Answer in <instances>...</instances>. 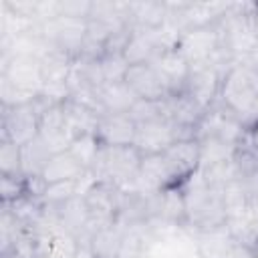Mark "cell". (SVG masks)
<instances>
[{
	"mask_svg": "<svg viewBox=\"0 0 258 258\" xmlns=\"http://www.w3.org/2000/svg\"><path fill=\"white\" fill-rule=\"evenodd\" d=\"M167 187H169V175H167V167H165L161 153L141 157L135 189L143 196H153V194H159L161 189H167Z\"/></svg>",
	"mask_w": 258,
	"mask_h": 258,
	"instance_id": "obj_21",
	"label": "cell"
},
{
	"mask_svg": "<svg viewBox=\"0 0 258 258\" xmlns=\"http://www.w3.org/2000/svg\"><path fill=\"white\" fill-rule=\"evenodd\" d=\"M38 121H40V115L34 103H24L16 107L2 105L0 141H12L20 147L26 145L34 137H38Z\"/></svg>",
	"mask_w": 258,
	"mask_h": 258,
	"instance_id": "obj_9",
	"label": "cell"
},
{
	"mask_svg": "<svg viewBox=\"0 0 258 258\" xmlns=\"http://www.w3.org/2000/svg\"><path fill=\"white\" fill-rule=\"evenodd\" d=\"M135 125L137 123H145V121H155V119H163V107H161V101H143L139 99L131 111L127 113Z\"/></svg>",
	"mask_w": 258,
	"mask_h": 258,
	"instance_id": "obj_34",
	"label": "cell"
},
{
	"mask_svg": "<svg viewBox=\"0 0 258 258\" xmlns=\"http://www.w3.org/2000/svg\"><path fill=\"white\" fill-rule=\"evenodd\" d=\"M252 12V22H254V30H256V38H258V4H252L250 8Z\"/></svg>",
	"mask_w": 258,
	"mask_h": 258,
	"instance_id": "obj_39",
	"label": "cell"
},
{
	"mask_svg": "<svg viewBox=\"0 0 258 258\" xmlns=\"http://www.w3.org/2000/svg\"><path fill=\"white\" fill-rule=\"evenodd\" d=\"M54 153L50 151V147L40 139L34 137L32 141H28L26 145L20 147V167H22V175L24 177H34V175H42L44 167L48 165L50 157Z\"/></svg>",
	"mask_w": 258,
	"mask_h": 258,
	"instance_id": "obj_25",
	"label": "cell"
},
{
	"mask_svg": "<svg viewBox=\"0 0 258 258\" xmlns=\"http://www.w3.org/2000/svg\"><path fill=\"white\" fill-rule=\"evenodd\" d=\"M54 210H56V216L62 228L69 234H73L79 244H91V238H93L91 228H89L91 218H89V210H87L83 196H73L60 206H56Z\"/></svg>",
	"mask_w": 258,
	"mask_h": 258,
	"instance_id": "obj_19",
	"label": "cell"
},
{
	"mask_svg": "<svg viewBox=\"0 0 258 258\" xmlns=\"http://www.w3.org/2000/svg\"><path fill=\"white\" fill-rule=\"evenodd\" d=\"M69 151L87 171H91L95 157H97V151H99V141H97L95 133H87V135L73 139V143L69 145Z\"/></svg>",
	"mask_w": 258,
	"mask_h": 258,
	"instance_id": "obj_29",
	"label": "cell"
},
{
	"mask_svg": "<svg viewBox=\"0 0 258 258\" xmlns=\"http://www.w3.org/2000/svg\"><path fill=\"white\" fill-rule=\"evenodd\" d=\"M224 71L220 69V62H206V64H194L189 67V77L185 81L183 93L194 97L206 111H210L220 97Z\"/></svg>",
	"mask_w": 258,
	"mask_h": 258,
	"instance_id": "obj_11",
	"label": "cell"
},
{
	"mask_svg": "<svg viewBox=\"0 0 258 258\" xmlns=\"http://www.w3.org/2000/svg\"><path fill=\"white\" fill-rule=\"evenodd\" d=\"M0 175H22L20 145L12 141H0Z\"/></svg>",
	"mask_w": 258,
	"mask_h": 258,
	"instance_id": "obj_31",
	"label": "cell"
},
{
	"mask_svg": "<svg viewBox=\"0 0 258 258\" xmlns=\"http://www.w3.org/2000/svg\"><path fill=\"white\" fill-rule=\"evenodd\" d=\"M85 204L89 210V228L95 236L101 228L113 226L119 220V202H121V189H117L111 183L95 181L85 191Z\"/></svg>",
	"mask_w": 258,
	"mask_h": 258,
	"instance_id": "obj_7",
	"label": "cell"
},
{
	"mask_svg": "<svg viewBox=\"0 0 258 258\" xmlns=\"http://www.w3.org/2000/svg\"><path fill=\"white\" fill-rule=\"evenodd\" d=\"M40 56L16 54L2 71V105L16 107L32 103L42 93Z\"/></svg>",
	"mask_w": 258,
	"mask_h": 258,
	"instance_id": "obj_3",
	"label": "cell"
},
{
	"mask_svg": "<svg viewBox=\"0 0 258 258\" xmlns=\"http://www.w3.org/2000/svg\"><path fill=\"white\" fill-rule=\"evenodd\" d=\"M163 222L169 226H187L183 187H167L149 196V224Z\"/></svg>",
	"mask_w": 258,
	"mask_h": 258,
	"instance_id": "obj_14",
	"label": "cell"
},
{
	"mask_svg": "<svg viewBox=\"0 0 258 258\" xmlns=\"http://www.w3.org/2000/svg\"><path fill=\"white\" fill-rule=\"evenodd\" d=\"M141 165V153L133 145H99L91 173L117 189H133Z\"/></svg>",
	"mask_w": 258,
	"mask_h": 258,
	"instance_id": "obj_4",
	"label": "cell"
},
{
	"mask_svg": "<svg viewBox=\"0 0 258 258\" xmlns=\"http://www.w3.org/2000/svg\"><path fill=\"white\" fill-rule=\"evenodd\" d=\"M97 99L103 113H129L131 107L139 101L125 81L103 83L97 89Z\"/></svg>",
	"mask_w": 258,
	"mask_h": 258,
	"instance_id": "obj_22",
	"label": "cell"
},
{
	"mask_svg": "<svg viewBox=\"0 0 258 258\" xmlns=\"http://www.w3.org/2000/svg\"><path fill=\"white\" fill-rule=\"evenodd\" d=\"M73 258H95V254L91 250V244H79V248H77Z\"/></svg>",
	"mask_w": 258,
	"mask_h": 258,
	"instance_id": "obj_38",
	"label": "cell"
},
{
	"mask_svg": "<svg viewBox=\"0 0 258 258\" xmlns=\"http://www.w3.org/2000/svg\"><path fill=\"white\" fill-rule=\"evenodd\" d=\"M28 232V228L12 214V210L8 206L2 204V218H0V256L10 254L16 244L24 238V234Z\"/></svg>",
	"mask_w": 258,
	"mask_h": 258,
	"instance_id": "obj_28",
	"label": "cell"
},
{
	"mask_svg": "<svg viewBox=\"0 0 258 258\" xmlns=\"http://www.w3.org/2000/svg\"><path fill=\"white\" fill-rule=\"evenodd\" d=\"M258 99V58H238L232 60L224 71L218 103L224 105L232 115H236L242 125L250 115Z\"/></svg>",
	"mask_w": 258,
	"mask_h": 258,
	"instance_id": "obj_1",
	"label": "cell"
},
{
	"mask_svg": "<svg viewBox=\"0 0 258 258\" xmlns=\"http://www.w3.org/2000/svg\"><path fill=\"white\" fill-rule=\"evenodd\" d=\"M196 246L202 258H256V254L230 230V226L196 232Z\"/></svg>",
	"mask_w": 258,
	"mask_h": 258,
	"instance_id": "obj_10",
	"label": "cell"
},
{
	"mask_svg": "<svg viewBox=\"0 0 258 258\" xmlns=\"http://www.w3.org/2000/svg\"><path fill=\"white\" fill-rule=\"evenodd\" d=\"M153 69L157 71L159 79L163 81L169 95L181 93L185 87V81L189 77V62L173 48V44L159 50V54L151 60Z\"/></svg>",
	"mask_w": 258,
	"mask_h": 258,
	"instance_id": "obj_15",
	"label": "cell"
},
{
	"mask_svg": "<svg viewBox=\"0 0 258 258\" xmlns=\"http://www.w3.org/2000/svg\"><path fill=\"white\" fill-rule=\"evenodd\" d=\"M99 62H101V71H103L105 83L123 81L125 79V73L129 69V62L125 60L123 54H103Z\"/></svg>",
	"mask_w": 258,
	"mask_h": 258,
	"instance_id": "obj_33",
	"label": "cell"
},
{
	"mask_svg": "<svg viewBox=\"0 0 258 258\" xmlns=\"http://www.w3.org/2000/svg\"><path fill=\"white\" fill-rule=\"evenodd\" d=\"M244 127H246L248 131H252V129H256V127H258V99H256V103H254V107H252L250 115L246 117Z\"/></svg>",
	"mask_w": 258,
	"mask_h": 258,
	"instance_id": "obj_37",
	"label": "cell"
},
{
	"mask_svg": "<svg viewBox=\"0 0 258 258\" xmlns=\"http://www.w3.org/2000/svg\"><path fill=\"white\" fill-rule=\"evenodd\" d=\"M252 4L230 6L226 14L218 20L220 50L224 58H248L258 52V38L252 22Z\"/></svg>",
	"mask_w": 258,
	"mask_h": 258,
	"instance_id": "obj_5",
	"label": "cell"
},
{
	"mask_svg": "<svg viewBox=\"0 0 258 258\" xmlns=\"http://www.w3.org/2000/svg\"><path fill=\"white\" fill-rule=\"evenodd\" d=\"M73 196H79V179H73V181H58V183H50L42 196V202L46 206H60L62 202H67L69 198Z\"/></svg>",
	"mask_w": 258,
	"mask_h": 258,
	"instance_id": "obj_32",
	"label": "cell"
},
{
	"mask_svg": "<svg viewBox=\"0 0 258 258\" xmlns=\"http://www.w3.org/2000/svg\"><path fill=\"white\" fill-rule=\"evenodd\" d=\"M250 133H252V139H254V143L258 145V127H256V129H252Z\"/></svg>",
	"mask_w": 258,
	"mask_h": 258,
	"instance_id": "obj_41",
	"label": "cell"
},
{
	"mask_svg": "<svg viewBox=\"0 0 258 258\" xmlns=\"http://www.w3.org/2000/svg\"><path fill=\"white\" fill-rule=\"evenodd\" d=\"M127 228L123 224H113L107 228H101L93 238H91V250L95 258H117L119 250L123 246Z\"/></svg>",
	"mask_w": 258,
	"mask_h": 258,
	"instance_id": "obj_27",
	"label": "cell"
},
{
	"mask_svg": "<svg viewBox=\"0 0 258 258\" xmlns=\"http://www.w3.org/2000/svg\"><path fill=\"white\" fill-rule=\"evenodd\" d=\"M177 139H175L173 125L169 121H165V119H155V121L137 123L133 147L141 153V157H145V155H159V153H163Z\"/></svg>",
	"mask_w": 258,
	"mask_h": 258,
	"instance_id": "obj_13",
	"label": "cell"
},
{
	"mask_svg": "<svg viewBox=\"0 0 258 258\" xmlns=\"http://www.w3.org/2000/svg\"><path fill=\"white\" fill-rule=\"evenodd\" d=\"M123 81L131 87L137 99H143V101H161L169 95L151 62L129 64Z\"/></svg>",
	"mask_w": 258,
	"mask_h": 258,
	"instance_id": "obj_17",
	"label": "cell"
},
{
	"mask_svg": "<svg viewBox=\"0 0 258 258\" xmlns=\"http://www.w3.org/2000/svg\"><path fill=\"white\" fill-rule=\"evenodd\" d=\"M161 157L167 167L169 187H183L200 169L202 147L198 139L175 141L161 153Z\"/></svg>",
	"mask_w": 258,
	"mask_h": 258,
	"instance_id": "obj_8",
	"label": "cell"
},
{
	"mask_svg": "<svg viewBox=\"0 0 258 258\" xmlns=\"http://www.w3.org/2000/svg\"><path fill=\"white\" fill-rule=\"evenodd\" d=\"M171 42H165L159 30H149V28H133L131 38L123 50V56L129 64H143L151 62L161 48L169 46Z\"/></svg>",
	"mask_w": 258,
	"mask_h": 258,
	"instance_id": "obj_20",
	"label": "cell"
},
{
	"mask_svg": "<svg viewBox=\"0 0 258 258\" xmlns=\"http://www.w3.org/2000/svg\"><path fill=\"white\" fill-rule=\"evenodd\" d=\"M62 111H64V119H67V125L73 133V137H81V135H87V133H95L97 129V121H99V113L85 107V105H79L71 99H64L62 101Z\"/></svg>",
	"mask_w": 258,
	"mask_h": 258,
	"instance_id": "obj_26",
	"label": "cell"
},
{
	"mask_svg": "<svg viewBox=\"0 0 258 258\" xmlns=\"http://www.w3.org/2000/svg\"><path fill=\"white\" fill-rule=\"evenodd\" d=\"M145 226L147 224L127 228V234H125V240H123V246L117 258H143L145 256V242H147Z\"/></svg>",
	"mask_w": 258,
	"mask_h": 258,
	"instance_id": "obj_30",
	"label": "cell"
},
{
	"mask_svg": "<svg viewBox=\"0 0 258 258\" xmlns=\"http://www.w3.org/2000/svg\"><path fill=\"white\" fill-rule=\"evenodd\" d=\"M26 194L24 175H0V196L2 204H12Z\"/></svg>",
	"mask_w": 258,
	"mask_h": 258,
	"instance_id": "obj_35",
	"label": "cell"
},
{
	"mask_svg": "<svg viewBox=\"0 0 258 258\" xmlns=\"http://www.w3.org/2000/svg\"><path fill=\"white\" fill-rule=\"evenodd\" d=\"M87 173V169L71 155V151H60L54 153L48 161V165L42 171L44 181L50 183H58V181H73V179H81Z\"/></svg>",
	"mask_w": 258,
	"mask_h": 258,
	"instance_id": "obj_23",
	"label": "cell"
},
{
	"mask_svg": "<svg viewBox=\"0 0 258 258\" xmlns=\"http://www.w3.org/2000/svg\"><path fill=\"white\" fill-rule=\"evenodd\" d=\"M91 12V2H75V0H64L54 4V16H64V18H81L87 20Z\"/></svg>",
	"mask_w": 258,
	"mask_h": 258,
	"instance_id": "obj_36",
	"label": "cell"
},
{
	"mask_svg": "<svg viewBox=\"0 0 258 258\" xmlns=\"http://www.w3.org/2000/svg\"><path fill=\"white\" fill-rule=\"evenodd\" d=\"M135 121L127 113H103L97 121L95 137L99 145H133Z\"/></svg>",
	"mask_w": 258,
	"mask_h": 258,
	"instance_id": "obj_18",
	"label": "cell"
},
{
	"mask_svg": "<svg viewBox=\"0 0 258 258\" xmlns=\"http://www.w3.org/2000/svg\"><path fill=\"white\" fill-rule=\"evenodd\" d=\"M173 48L189 62V67L224 60V54L220 50L218 22L210 24V26L181 30L173 40Z\"/></svg>",
	"mask_w": 258,
	"mask_h": 258,
	"instance_id": "obj_6",
	"label": "cell"
},
{
	"mask_svg": "<svg viewBox=\"0 0 258 258\" xmlns=\"http://www.w3.org/2000/svg\"><path fill=\"white\" fill-rule=\"evenodd\" d=\"M38 137L50 147L52 153H60V151L69 149V145L73 143L75 137H73V133L67 125L62 103H56V105H52V107H48L46 111L40 113Z\"/></svg>",
	"mask_w": 258,
	"mask_h": 258,
	"instance_id": "obj_16",
	"label": "cell"
},
{
	"mask_svg": "<svg viewBox=\"0 0 258 258\" xmlns=\"http://www.w3.org/2000/svg\"><path fill=\"white\" fill-rule=\"evenodd\" d=\"M169 16V6L163 2H129V20L137 28L159 30Z\"/></svg>",
	"mask_w": 258,
	"mask_h": 258,
	"instance_id": "obj_24",
	"label": "cell"
},
{
	"mask_svg": "<svg viewBox=\"0 0 258 258\" xmlns=\"http://www.w3.org/2000/svg\"><path fill=\"white\" fill-rule=\"evenodd\" d=\"M161 107H163V119L169 121L175 127H183V129H194L200 131V125L206 117V109L187 93H175V95H167L165 99H161Z\"/></svg>",
	"mask_w": 258,
	"mask_h": 258,
	"instance_id": "obj_12",
	"label": "cell"
},
{
	"mask_svg": "<svg viewBox=\"0 0 258 258\" xmlns=\"http://www.w3.org/2000/svg\"><path fill=\"white\" fill-rule=\"evenodd\" d=\"M0 258H32V256H24V254H18V252H10V254H4Z\"/></svg>",
	"mask_w": 258,
	"mask_h": 258,
	"instance_id": "obj_40",
	"label": "cell"
},
{
	"mask_svg": "<svg viewBox=\"0 0 258 258\" xmlns=\"http://www.w3.org/2000/svg\"><path fill=\"white\" fill-rule=\"evenodd\" d=\"M187 226L196 232H210L228 226L224 191L208 185L198 173L183 185Z\"/></svg>",
	"mask_w": 258,
	"mask_h": 258,
	"instance_id": "obj_2",
	"label": "cell"
}]
</instances>
